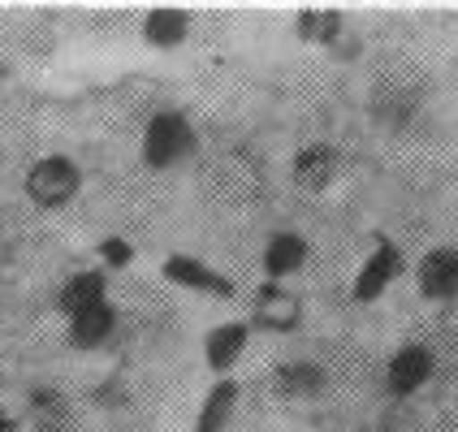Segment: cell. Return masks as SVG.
Returning a JSON list of instances; mask_svg holds the SVG:
<instances>
[{"label": "cell", "instance_id": "obj_15", "mask_svg": "<svg viewBox=\"0 0 458 432\" xmlns=\"http://www.w3.org/2000/svg\"><path fill=\"white\" fill-rule=\"evenodd\" d=\"M233 402H238V385L221 381L212 394H208L204 411H199V428L195 432H221L225 428V419H229V411H233Z\"/></svg>", "mask_w": 458, "mask_h": 432}, {"label": "cell", "instance_id": "obj_9", "mask_svg": "<svg viewBox=\"0 0 458 432\" xmlns=\"http://www.w3.org/2000/svg\"><path fill=\"white\" fill-rule=\"evenodd\" d=\"M113 325H117L113 307L96 303V307H87V311H78V316H70V337H74L78 346H100L104 337L113 333Z\"/></svg>", "mask_w": 458, "mask_h": 432}, {"label": "cell", "instance_id": "obj_16", "mask_svg": "<svg viewBox=\"0 0 458 432\" xmlns=\"http://www.w3.org/2000/svg\"><path fill=\"white\" fill-rule=\"evenodd\" d=\"M325 385V372L316 363H285L277 372V389L281 394H316Z\"/></svg>", "mask_w": 458, "mask_h": 432}, {"label": "cell", "instance_id": "obj_7", "mask_svg": "<svg viewBox=\"0 0 458 432\" xmlns=\"http://www.w3.org/2000/svg\"><path fill=\"white\" fill-rule=\"evenodd\" d=\"M299 311H303V303H299L290 290H281V285H264V290L255 294V316H259V325H268V329H294V325H299Z\"/></svg>", "mask_w": 458, "mask_h": 432}, {"label": "cell", "instance_id": "obj_8", "mask_svg": "<svg viewBox=\"0 0 458 432\" xmlns=\"http://www.w3.org/2000/svg\"><path fill=\"white\" fill-rule=\"evenodd\" d=\"M333 174H337V156L325 143H311V148H303V152L294 156V178L307 191H325L333 182Z\"/></svg>", "mask_w": 458, "mask_h": 432}, {"label": "cell", "instance_id": "obj_4", "mask_svg": "<svg viewBox=\"0 0 458 432\" xmlns=\"http://www.w3.org/2000/svg\"><path fill=\"white\" fill-rule=\"evenodd\" d=\"M398 268H403V251H398V247H377V251H372V259L359 268L355 299H377L385 285L398 277Z\"/></svg>", "mask_w": 458, "mask_h": 432}, {"label": "cell", "instance_id": "obj_12", "mask_svg": "<svg viewBox=\"0 0 458 432\" xmlns=\"http://www.w3.org/2000/svg\"><path fill=\"white\" fill-rule=\"evenodd\" d=\"M242 346H247V329H242V325H221V329L208 333V342H204L208 363H212L216 372H225L229 363L242 355Z\"/></svg>", "mask_w": 458, "mask_h": 432}, {"label": "cell", "instance_id": "obj_1", "mask_svg": "<svg viewBox=\"0 0 458 432\" xmlns=\"http://www.w3.org/2000/svg\"><path fill=\"white\" fill-rule=\"evenodd\" d=\"M195 148V130L186 126L182 113H156L148 122V134H143V160L152 169H165Z\"/></svg>", "mask_w": 458, "mask_h": 432}, {"label": "cell", "instance_id": "obj_17", "mask_svg": "<svg viewBox=\"0 0 458 432\" xmlns=\"http://www.w3.org/2000/svg\"><path fill=\"white\" fill-rule=\"evenodd\" d=\"M337 26H342V18L333 9H303L299 13V30H303V39H311V44H329L333 35H337Z\"/></svg>", "mask_w": 458, "mask_h": 432}, {"label": "cell", "instance_id": "obj_18", "mask_svg": "<svg viewBox=\"0 0 458 432\" xmlns=\"http://www.w3.org/2000/svg\"><path fill=\"white\" fill-rule=\"evenodd\" d=\"M100 251H104V259H108V264H130V255H134L126 238H108Z\"/></svg>", "mask_w": 458, "mask_h": 432}, {"label": "cell", "instance_id": "obj_13", "mask_svg": "<svg viewBox=\"0 0 458 432\" xmlns=\"http://www.w3.org/2000/svg\"><path fill=\"white\" fill-rule=\"evenodd\" d=\"M303 255H307V242L299 233H277L268 242V251H264V268H268V277H285V273H294L303 264Z\"/></svg>", "mask_w": 458, "mask_h": 432}, {"label": "cell", "instance_id": "obj_3", "mask_svg": "<svg viewBox=\"0 0 458 432\" xmlns=\"http://www.w3.org/2000/svg\"><path fill=\"white\" fill-rule=\"evenodd\" d=\"M420 290L428 299H450L458 294V251L454 247H437L420 264Z\"/></svg>", "mask_w": 458, "mask_h": 432}, {"label": "cell", "instance_id": "obj_11", "mask_svg": "<svg viewBox=\"0 0 458 432\" xmlns=\"http://www.w3.org/2000/svg\"><path fill=\"white\" fill-rule=\"evenodd\" d=\"M186 30H191V18L182 9H156L152 18L143 22V35H148V44H156V48H178L182 39H186Z\"/></svg>", "mask_w": 458, "mask_h": 432}, {"label": "cell", "instance_id": "obj_10", "mask_svg": "<svg viewBox=\"0 0 458 432\" xmlns=\"http://www.w3.org/2000/svg\"><path fill=\"white\" fill-rule=\"evenodd\" d=\"M104 303V277L100 273H78L61 285V311L65 316H78V311H87V307Z\"/></svg>", "mask_w": 458, "mask_h": 432}, {"label": "cell", "instance_id": "obj_5", "mask_svg": "<svg viewBox=\"0 0 458 432\" xmlns=\"http://www.w3.org/2000/svg\"><path fill=\"white\" fill-rule=\"evenodd\" d=\"M165 277L178 281V285H186V290H204V294H233V285H229V277H221V273H212L208 264H199V259H191V255H174L169 264H165Z\"/></svg>", "mask_w": 458, "mask_h": 432}, {"label": "cell", "instance_id": "obj_6", "mask_svg": "<svg viewBox=\"0 0 458 432\" xmlns=\"http://www.w3.org/2000/svg\"><path fill=\"white\" fill-rule=\"evenodd\" d=\"M433 372V355L424 346H403L394 363H389V389L394 394H415Z\"/></svg>", "mask_w": 458, "mask_h": 432}, {"label": "cell", "instance_id": "obj_19", "mask_svg": "<svg viewBox=\"0 0 458 432\" xmlns=\"http://www.w3.org/2000/svg\"><path fill=\"white\" fill-rule=\"evenodd\" d=\"M0 432H22V428H18V419H9V415L0 411Z\"/></svg>", "mask_w": 458, "mask_h": 432}, {"label": "cell", "instance_id": "obj_14", "mask_svg": "<svg viewBox=\"0 0 458 432\" xmlns=\"http://www.w3.org/2000/svg\"><path fill=\"white\" fill-rule=\"evenodd\" d=\"M30 419L44 432H61L70 424V407H65V398L56 389H35L30 394Z\"/></svg>", "mask_w": 458, "mask_h": 432}, {"label": "cell", "instance_id": "obj_2", "mask_svg": "<svg viewBox=\"0 0 458 432\" xmlns=\"http://www.w3.org/2000/svg\"><path fill=\"white\" fill-rule=\"evenodd\" d=\"M74 191H78V169H74V160H65V156H44L26 174V195L39 208L70 204Z\"/></svg>", "mask_w": 458, "mask_h": 432}]
</instances>
